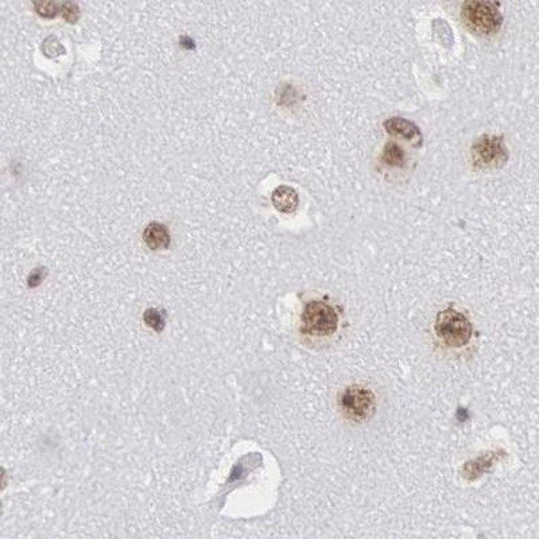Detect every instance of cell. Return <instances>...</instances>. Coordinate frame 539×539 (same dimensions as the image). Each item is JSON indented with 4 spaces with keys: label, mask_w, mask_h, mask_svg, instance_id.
Wrapping results in <instances>:
<instances>
[{
    "label": "cell",
    "mask_w": 539,
    "mask_h": 539,
    "mask_svg": "<svg viewBox=\"0 0 539 539\" xmlns=\"http://www.w3.org/2000/svg\"><path fill=\"white\" fill-rule=\"evenodd\" d=\"M343 309L328 297L308 299L299 315L298 335L309 345H328L343 328Z\"/></svg>",
    "instance_id": "obj_1"
},
{
    "label": "cell",
    "mask_w": 539,
    "mask_h": 539,
    "mask_svg": "<svg viewBox=\"0 0 539 539\" xmlns=\"http://www.w3.org/2000/svg\"><path fill=\"white\" fill-rule=\"evenodd\" d=\"M434 336L445 351L460 352L472 344L475 329L469 317L450 305L437 313Z\"/></svg>",
    "instance_id": "obj_2"
},
{
    "label": "cell",
    "mask_w": 539,
    "mask_h": 539,
    "mask_svg": "<svg viewBox=\"0 0 539 539\" xmlns=\"http://www.w3.org/2000/svg\"><path fill=\"white\" fill-rule=\"evenodd\" d=\"M337 408L341 417L352 424L361 425L371 421L378 410V396L366 385H350L340 391Z\"/></svg>",
    "instance_id": "obj_3"
},
{
    "label": "cell",
    "mask_w": 539,
    "mask_h": 539,
    "mask_svg": "<svg viewBox=\"0 0 539 539\" xmlns=\"http://www.w3.org/2000/svg\"><path fill=\"white\" fill-rule=\"evenodd\" d=\"M461 19L470 33L480 37L496 36L502 29V13L492 0H465Z\"/></svg>",
    "instance_id": "obj_4"
},
{
    "label": "cell",
    "mask_w": 539,
    "mask_h": 539,
    "mask_svg": "<svg viewBox=\"0 0 539 539\" xmlns=\"http://www.w3.org/2000/svg\"><path fill=\"white\" fill-rule=\"evenodd\" d=\"M473 168L477 170H495L504 166L508 161V150L502 135H482L470 149Z\"/></svg>",
    "instance_id": "obj_5"
},
{
    "label": "cell",
    "mask_w": 539,
    "mask_h": 539,
    "mask_svg": "<svg viewBox=\"0 0 539 539\" xmlns=\"http://www.w3.org/2000/svg\"><path fill=\"white\" fill-rule=\"evenodd\" d=\"M385 129L392 135L410 142L414 148L422 146V132L418 126L403 117H391L385 122Z\"/></svg>",
    "instance_id": "obj_6"
},
{
    "label": "cell",
    "mask_w": 539,
    "mask_h": 539,
    "mask_svg": "<svg viewBox=\"0 0 539 539\" xmlns=\"http://www.w3.org/2000/svg\"><path fill=\"white\" fill-rule=\"evenodd\" d=\"M271 201L274 208L282 212V213H293L297 210L298 205H299V196H298L297 190H294L293 187L290 186H279L273 196H271Z\"/></svg>",
    "instance_id": "obj_7"
},
{
    "label": "cell",
    "mask_w": 539,
    "mask_h": 539,
    "mask_svg": "<svg viewBox=\"0 0 539 539\" xmlns=\"http://www.w3.org/2000/svg\"><path fill=\"white\" fill-rule=\"evenodd\" d=\"M143 240L152 251L166 250L170 245V232L164 224L151 223L143 232Z\"/></svg>",
    "instance_id": "obj_8"
},
{
    "label": "cell",
    "mask_w": 539,
    "mask_h": 539,
    "mask_svg": "<svg viewBox=\"0 0 539 539\" xmlns=\"http://www.w3.org/2000/svg\"><path fill=\"white\" fill-rule=\"evenodd\" d=\"M380 161L387 168H403L408 165V155L398 143L389 142L380 155Z\"/></svg>",
    "instance_id": "obj_9"
},
{
    "label": "cell",
    "mask_w": 539,
    "mask_h": 539,
    "mask_svg": "<svg viewBox=\"0 0 539 539\" xmlns=\"http://www.w3.org/2000/svg\"><path fill=\"white\" fill-rule=\"evenodd\" d=\"M34 10L39 17L55 19L59 14V6L56 0H34Z\"/></svg>",
    "instance_id": "obj_10"
},
{
    "label": "cell",
    "mask_w": 539,
    "mask_h": 539,
    "mask_svg": "<svg viewBox=\"0 0 539 539\" xmlns=\"http://www.w3.org/2000/svg\"><path fill=\"white\" fill-rule=\"evenodd\" d=\"M59 14L68 23L75 24L80 19V7L75 0H65L59 6Z\"/></svg>",
    "instance_id": "obj_11"
},
{
    "label": "cell",
    "mask_w": 539,
    "mask_h": 539,
    "mask_svg": "<svg viewBox=\"0 0 539 539\" xmlns=\"http://www.w3.org/2000/svg\"><path fill=\"white\" fill-rule=\"evenodd\" d=\"M42 52L46 55V57L50 58V57L59 56L61 53H64V48L58 42L56 37H49L46 38L45 42L42 43Z\"/></svg>",
    "instance_id": "obj_12"
},
{
    "label": "cell",
    "mask_w": 539,
    "mask_h": 539,
    "mask_svg": "<svg viewBox=\"0 0 539 539\" xmlns=\"http://www.w3.org/2000/svg\"><path fill=\"white\" fill-rule=\"evenodd\" d=\"M145 321L148 322L149 326L154 328L155 331H161V329L164 328V324H165L164 318L159 315V312H157V310H149V312H146V315H145Z\"/></svg>",
    "instance_id": "obj_13"
},
{
    "label": "cell",
    "mask_w": 539,
    "mask_h": 539,
    "mask_svg": "<svg viewBox=\"0 0 539 539\" xmlns=\"http://www.w3.org/2000/svg\"><path fill=\"white\" fill-rule=\"evenodd\" d=\"M180 43H181V46H182V48H185L186 50L194 49V46H196L192 38L182 37L181 38V41H180Z\"/></svg>",
    "instance_id": "obj_14"
},
{
    "label": "cell",
    "mask_w": 539,
    "mask_h": 539,
    "mask_svg": "<svg viewBox=\"0 0 539 539\" xmlns=\"http://www.w3.org/2000/svg\"><path fill=\"white\" fill-rule=\"evenodd\" d=\"M6 484V472L0 468V489L4 487Z\"/></svg>",
    "instance_id": "obj_15"
}]
</instances>
